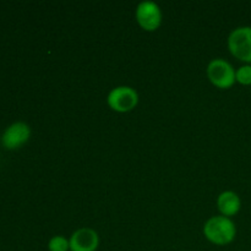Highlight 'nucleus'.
<instances>
[{"label":"nucleus","mask_w":251,"mask_h":251,"mask_svg":"<svg viewBox=\"0 0 251 251\" xmlns=\"http://www.w3.org/2000/svg\"><path fill=\"white\" fill-rule=\"evenodd\" d=\"M203 235L212 244L225 247L230 244L237 237V227L230 218L225 216H213L203 226Z\"/></svg>","instance_id":"nucleus-1"},{"label":"nucleus","mask_w":251,"mask_h":251,"mask_svg":"<svg viewBox=\"0 0 251 251\" xmlns=\"http://www.w3.org/2000/svg\"><path fill=\"white\" fill-rule=\"evenodd\" d=\"M228 49L233 56L251 65V26L233 29L228 37Z\"/></svg>","instance_id":"nucleus-2"},{"label":"nucleus","mask_w":251,"mask_h":251,"mask_svg":"<svg viewBox=\"0 0 251 251\" xmlns=\"http://www.w3.org/2000/svg\"><path fill=\"white\" fill-rule=\"evenodd\" d=\"M207 77L213 86L222 90L230 88L237 80H235V70L232 64L228 63L225 59H213L207 65Z\"/></svg>","instance_id":"nucleus-3"},{"label":"nucleus","mask_w":251,"mask_h":251,"mask_svg":"<svg viewBox=\"0 0 251 251\" xmlns=\"http://www.w3.org/2000/svg\"><path fill=\"white\" fill-rule=\"evenodd\" d=\"M107 103L114 112H131L139 104V93L130 86H118L108 93Z\"/></svg>","instance_id":"nucleus-4"},{"label":"nucleus","mask_w":251,"mask_h":251,"mask_svg":"<svg viewBox=\"0 0 251 251\" xmlns=\"http://www.w3.org/2000/svg\"><path fill=\"white\" fill-rule=\"evenodd\" d=\"M135 17L142 29L147 32H153L158 29L162 24V10L154 1L145 0L137 5Z\"/></svg>","instance_id":"nucleus-5"},{"label":"nucleus","mask_w":251,"mask_h":251,"mask_svg":"<svg viewBox=\"0 0 251 251\" xmlns=\"http://www.w3.org/2000/svg\"><path fill=\"white\" fill-rule=\"evenodd\" d=\"M70 251H96L100 247V235L92 228H80L69 238Z\"/></svg>","instance_id":"nucleus-6"},{"label":"nucleus","mask_w":251,"mask_h":251,"mask_svg":"<svg viewBox=\"0 0 251 251\" xmlns=\"http://www.w3.org/2000/svg\"><path fill=\"white\" fill-rule=\"evenodd\" d=\"M29 136H31V129L26 123H14L5 130L2 135V145L7 150H17L28 141Z\"/></svg>","instance_id":"nucleus-7"},{"label":"nucleus","mask_w":251,"mask_h":251,"mask_svg":"<svg viewBox=\"0 0 251 251\" xmlns=\"http://www.w3.org/2000/svg\"><path fill=\"white\" fill-rule=\"evenodd\" d=\"M217 207L221 215L225 217H233L237 215L242 208V200H240L239 195L234 191H223L220 194L217 199Z\"/></svg>","instance_id":"nucleus-8"},{"label":"nucleus","mask_w":251,"mask_h":251,"mask_svg":"<svg viewBox=\"0 0 251 251\" xmlns=\"http://www.w3.org/2000/svg\"><path fill=\"white\" fill-rule=\"evenodd\" d=\"M49 251H70V242L63 235H55L48 242Z\"/></svg>","instance_id":"nucleus-9"},{"label":"nucleus","mask_w":251,"mask_h":251,"mask_svg":"<svg viewBox=\"0 0 251 251\" xmlns=\"http://www.w3.org/2000/svg\"><path fill=\"white\" fill-rule=\"evenodd\" d=\"M235 80L239 82L240 85L250 86L251 85V65L247 64V65L240 66L239 69L235 70Z\"/></svg>","instance_id":"nucleus-10"}]
</instances>
